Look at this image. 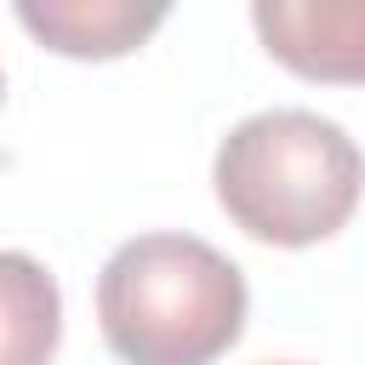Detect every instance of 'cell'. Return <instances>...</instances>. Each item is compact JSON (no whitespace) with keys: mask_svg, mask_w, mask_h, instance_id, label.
Returning <instances> with one entry per match:
<instances>
[{"mask_svg":"<svg viewBox=\"0 0 365 365\" xmlns=\"http://www.w3.org/2000/svg\"><path fill=\"white\" fill-rule=\"evenodd\" d=\"M245 274L194 234H137L97 274V325L120 365H211L245 331Z\"/></svg>","mask_w":365,"mask_h":365,"instance_id":"6da1fadb","label":"cell"},{"mask_svg":"<svg viewBox=\"0 0 365 365\" xmlns=\"http://www.w3.org/2000/svg\"><path fill=\"white\" fill-rule=\"evenodd\" d=\"M211 188L234 228L302 251L348 228L359 205V148L314 108H262L217 143Z\"/></svg>","mask_w":365,"mask_h":365,"instance_id":"7a4b0ae2","label":"cell"},{"mask_svg":"<svg viewBox=\"0 0 365 365\" xmlns=\"http://www.w3.org/2000/svg\"><path fill=\"white\" fill-rule=\"evenodd\" d=\"M251 23L291 74L302 80H331L354 86L365 68V6L336 0V6H291V0H262L251 6Z\"/></svg>","mask_w":365,"mask_h":365,"instance_id":"3957f363","label":"cell"},{"mask_svg":"<svg viewBox=\"0 0 365 365\" xmlns=\"http://www.w3.org/2000/svg\"><path fill=\"white\" fill-rule=\"evenodd\" d=\"M17 23L57 57L108 63V57L137 51L165 23V6H137V0H17Z\"/></svg>","mask_w":365,"mask_h":365,"instance_id":"277c9868","label":"cell"},{"mask_svg":"<svg viewBox=\"0 0 365 365\" xmlns=\"http://www.w3.org/2000/svg\"><path fill=\"white\" fill-rule=\"evenodd\" d=\"M63 342V291L29 251H0V365H51Z\"/></svg>","mask_w":365,"mask_h":365,"instance_id":"5b68a950","label":"cell"},{"mask_svg":"<svg viewBox=\"0 0 365 365\" xmlns=\"http://www.w3.org/2000/svg\"><path fill=\"white\" fill-rule=\"evenodd\" d=\"M0 91H6V80H0Z\"/></svg>","mask_w":365,"mask_h":365,"instance_id":"8992f818","label":"cell"}]
</instances>
